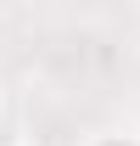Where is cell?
<instances>
[{
	"label": "cell",
	"mask_w": 140,
	"mask_h": 146,
	"mask_svg": "<svg viewBox=\"0 0 140 146\" xmlns=\"http://www.w3.org/2000/svg\"><path fill=\"white\" fill-rule=\"evenodd\" d=\"M79 146H140V129L135 124H101V129H90Z\"/></svg>",
	"instance_id": "obj_1"
},
{
	"label": "cell",
	"mask_w": 140,
	"mask_h": 146,
	"mask_svg": "<svg viewBox=\"0 0 140 146\" xmlns=\"http://www.w3.org/2000/svg\"><path fill=\"white\" fill-rule=\"evenodd\" d=\"M0 146H11V124H6V112H0Z\"/></svg>",
	"instance_id": "obj_2"
},
{
	"label": "cell",
	"mask_w": 140,
	"mask_h": 146,
	"mask_svg": "<svg viewBox=\"0 0 140 146\" xmlns=\"http://www.w3.org/2000/svg\"><path fill=\"white\" fill-rule=\"evenodd\" d=\"M11 146H56V141H11Z\"/></svg>",
	"instance_id": "obj_3"
}]
</instances>
